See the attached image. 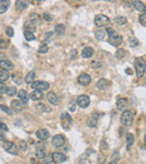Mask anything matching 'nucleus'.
Wrapping results in <instances>:
<instances>
[{"label":"nucleus","instance_id":"f8f14e48","mask_svg":"<svg viewBox=\"0 0 146 164\" xmlns=\"http://www.w3.org/2000/svg\"><path fill=\"white\" fill-rule=\"evenodd\" d=\"M132 5L135 8V10L141 11V13H145L146 11V6L142 3L141 0H132Z\"/></svg>","mask_w":146,"mask_h":164},{"label":"nucleus","instance_id":"5fc2aeb1","mask_svg":"<svg viewBox=\"0 0 146 164\" xmlns=\"http://www.w3.org/2000/svg\"><path fill=\"white\" fill-rule=\"evenodd\" d=\"M43 1H45V0H35V3H43Z\"/></svg>","mask_w":146,"mask_h":164},{"label":"nucleus","instance_id":"5701e85b","mask_svg":"<svg viewBox=\"0 0 146 164\" xmlns=\"http://www.w3.org/2000/svg\"><path fill=\"white\" fill-rule=\"evenodd\" d=\"M92 55H93V50H92V47H89V46L84 47L83 51H82V56H83L84 59H90Z\"/></svg>","mask_w":146,"mask_h":164},{"label":"nucleus","instance_id":"9d476101","mask_svg":"<svg viewBox=\"0 0 146 164\" xmlns=\"http://www.w3.org/2000/svg\"><path fill=\"white\" fill-rule=\"evenodd\" d=\"M65 143V138L63 135L59 134V135H55L54 137H53V140H52V144H53V146H55V147H62L63 145H64Z\"/></svg>","mask_w":146,"mask_h":164},{"label":"nucleus","instance_id":"b1692460","mask_svg":"<svg viewBox=\"0 0 146 164\" xmlns=\"http://www.w3.org/2000/svg\"><path fill=\"white\" fill-rule=\"evenodd\" d=\"M43 98V92L39 90H35L30 93V99L32 100H41Z\"/></svg>","mask_w":146,"mask_h":164},{"label":"nucleus","instance_id":"9b49d317","mask_svg":"<svg viewBox=\"0 0 146 164\" xmlns=\"http://www.w3.org/2000/svg\"><path fill=\"white\" fill-rule=\"evenodd\" d=\"M52 161H54L55 163H63L64 161H66V155L63 153H59V152H54L52 153Z\"/></svg>","mask_w":146,"mask_h":164},{"label":"nucleus","instance_id":"a878e982","mask_svg":"<svg viewBox=\"0 0 146 164\" xmlns=\"http://www.w3.org/2000/svg\"><path fill=\"white\" fill-rule=\"evenodd\" d=\"M30 24L32 25H34V26H37L39 23H41V18H39V16L38 15H35V13H32L30 15Z\"/></svg>","mask_w":146,"mask_h":164},{"label":"nucleus","instance_id":"f257e3e1","mask_svg":"<svg viewBox=\"0 0 146 164\" xmlns=\"http://www.w3.org/2000/svg\"><path fill=\"white\" fill-rule=\"evenodd\" d=\"M135 70L137 78H142L144 76L146 70V62L145 60H144V57H137L135 60Z\"/></svg>","mask_w":146,"mask_h":164},{"label":"nucleus","instance_id":"6e6d98bb","mask_svg":"<svg viewBox=\"0 0 146 164\" xmlns=\"http://www.w3.org/2000/svg\"><path fill=\"white\" fill-rule=\"evenodd\" d=\"M144 144H145V147H146V135H145V138H144Z\"/></svg>","mask_w":146,"mask_h":164},{"label":"nucleus","instance_id":"1a4fd4ad","mask_svg":"<svg viewBox=\"0 0 146 164\" xmlns=\"http://www.w3.org/2000/svg\"><path fill=\"white\" fill-rule=\"evenodd\" d=\"M76 103H78L79 107L87 108L88 106L90 105V98L88 97V96H86V94H82V96L78 97V99H76Z\"/></svg>","mask_w":146,"mask_h":164},{"label":"nucleus","instance_id":"423d86ee","mask_svg":"<svg viewBox=\"0 0 146 164\" xmlns=\"http://www.w3.org/2000/svg\"><path fill=\"white\" fill-rule=\"evenodd\" d=\"M33 89L35 90H39V91H45L50 88V83L49 82H45V81H34L32 83Z\"/></svg>","mask_w":146,"mask_h":164},{"label":"nucleus","instance_id":"aec40b11","mask_svg":"<svg viewBox=\"0 0 146 164\" xmlns=\"http://www.w3.org/2000/svg\"><path fill=\"white\" fill-rule=\"evenodd\" d=\"M29 3V0H16V8L18 10H24Z\"/></svg>","mask_w":146,"mask_h":164},{"label":"nucleus","instance_id":"8fccbe9b","mask_svg":"<svg viewBox=\"0 0 146 164\" xmlns=\"http://www.w3.org/2000/svg\"><path fill=\"white\" fill-rule=\"evenodd\" d=\"M92 66H93V67H100L101 65H100V63L98 64L97 62H92Z\"/></svg>","mask_w":146,"mask_h":164},{"label":"nucleus","instance_id":"bb28decb","mask_svg":"<svg viewBox=\"0 0 146 164\" xmlns=\"http://www.w3.org/2000/svg\"><path fill=\"white\" fill-rule=\"evenodd\" d=\"M9 79V73L7 70H5V69H3V67H0V81L1 82H3V81L8 80Z\"/></svg>","mask_w":146,"mask_h":164},{"label":"nucleus","instance_id":"473e14b6","mask_svg":"<svg viewBox=\"0 0 146 164\" xmlns=\"http://www.w3.org/2000/svg\"><path fill=\"white\" fill-rule=\"evenodd\" d=\"M24 36H25V40H35L34 34H33L32 32H28V30H26V32L24 33Z\"/></svg>","mask_w":146,"mask_h":164},{"label":"nucleus","instance_id":"4c0bfd02","mask_svg":"<svg viewBox=\"0 0 146 164\" xmlns=\"http://www.w3.org/2000/svg\"><path fill=\"white\" fill-rule=\"evenodd\" d=\"M47 52H49V46L46 44H42L38 49V53H47Z\"/></svg>","mask_w":146,"mask_h":164},{"label":"nucleus","instance_id":"2eb2a0df","mask_svg":"<svg viewBox=\"0 0 146 164\" xmlns=\"http://www.w3.org/2000/svg\"><path fill=\"white\" fill-rule=\"evenodd\" d=\"M46 99H47V101H49L50 103H52V105L54 106H56L57 103H59V98H57V96L54 92H49L47 96H46Z\"/></svg>","mask_w":146,"mask_h":164},{"label":"nucleus","instance_id":"680f3d73","mask_svg":"<svg viewBox=\"0 0 146 164\" xmlns=\"http://www.w3.org/2000/svg\"><path fill=\"white\" fill-rule=\"evenodd\" d=\"M145 84H146V83H145Z\"/></svg>","mask_w":146,"mask_h":164},{"label":"nucleus","instance_id":"13d9d810","mask_svg":"<svg viewBox=\"0 0 146 164\" xmlns=\"http://www.w3.org/2000/svg\"><path fill=\"white\" fill-rule=\"evenodd\" d=\"M108 164H115V163H112V162H111V163H108Z\"/></svg>","mask_w":146,"mask_h":164},{"label":"nucleus","instance_id":"cd10ccee","mask_svg":"<svg viewBox=\"0 0 146 164\" xmlns=\"http://www.w3.org/2000/svg\"><path fill=\"white\" fill-rule=\"evenodd\" d=\"M126 140H127V150H130L133 146V144H134V142H135V138H134V135L133 134H127V136H126Z\"/></svg>","mask_w":146,"mask_h":164},{"label":"nucleus","instance_id":"412c9836","mask_svg":"<svg viewBox=\"0 0 146 164\" xmlns=\"http://www.w3.org/2000/svg\"><path fill=\"white\" fill-rule=\"evenodd\" d=\"M9 6H10V1L9 0H1L0 1V13H3L8 10Z\"/></svg>","mask_w":146,"mask_h":164},{"label":"nucleus","instance_id":"3c124183","mask_svg":"<svg viewBox=\"0 0 146 164\" xmlns=\"http://www.w3.org/2000/svg\"><path fill=\"white\" fill-rule=\"evenodd\" d=\"M52 35H53V33H47V34H45V37L47 38V40H50Z\"/></svg>","mask_w":146,"mask_h":164},{"label":"nucleus","instance_id":"c85d7f7f","mask_svg":"<svg viewBox=\"0 0 146 164\" xmlns=\"http://www.w3.org/2000/svg\"><path fill=\"white\" fill-rule=\"evenodd\" d=\"M55 33H56L57 35H63L65 33V26L63 24H57L56 26H55Z\"/></svg>","mask_w":146,"mask_h":164},{"label":"nucleus","instance_id":"ea45409f","mask_svg":"<svg viewBox=\"0 0 146 164\" xmlns=\"http://www.w3.org/2000/svg\"><path fill=\"white\" fill-rule=\"evenodd\" d=\"M18 147L20 148V150H22V151H26V150H27V143L25 142V140H20V142H19V145H18Z\"/></svg>","mask_w":146,"mask_h":164},{"label":"nucleus","instance_id":"ddd939ff","mask_svg":"<svg viewBox=\"0 0 146 164\" xmlns=\"http://www.w3.org/2000/svg\"><path fill=\"white\" fill-rule=\"evenodd\" d=\"M78 81H79V83L81 84V86H88V84L91 82V78H90L89 74H87V73H83V74H81V76H79Z\"/></svg>","mask_w":146,"mask_h":164},{"label":"nucleus","instance_id":"20e7f679","mask_svg":"<svg viewBox=\"0 0 146 164\" xmlns=\"http://www.w3.org/2000/svg\"><path fill=\"white\" fill-rule=\"evenodd\" d=\"M3 150L6 152H8L9 154H13V155H17L18 154V146L13 142L5 140V143H3Z\"/></svg>","mask_w":146,"mask_h":164},{"label":"nucleus","instance_id":"c03bdc74","mask_svg":"<svg viewBox=\"0 0 146 164\" xmlns=\"http://www.w3.org/2000/svg\"><path fill=\"white\" fill-rule=\"evenodd\" d=\"M106 33H107V34H108V36H109V35H112V34H115V33H116V30H115L114 28H111V27H108V28L106 29Z\"/></svg>","mask_w":146,"mask_h":164},{"label":"nucleus","instance_id":"864d4df0","mask_svg":"<svg viewBox=\"0 0 146 164\" xmlns=\"http://www.w3.org/2000/svg\"><path fill=\"white\" fill-rule=\"evenodd\" d=\"M126 72H127V74H132V70H130V69H127Z\"/></svg>","mask_w":146,"mask_h":164},{"label":"nucleus","instance_id":"0eeeda50","mask_svg":"<svg viewBox=\"0 0 146 164\" xmlns=\"http://www.w3.org/2000/svg\"><path fill=\"white\" fill-rule=\"evenodd\" d=\"M108 42L112 46H119L123 43V37L120 35H117V33H115L112 35L108 36Z\"/></svg>","mask_w":146,"mask_h":164},{"label":"nucleus","instance_id":"39448f33","mask_svg":"<svg viewBox=\"0 0 146 164\" xmlns=\"http://www.w3.org/2000/svg\"><path fill=\"white\" fill-rule=\"evenodd\" d=\"M110 23V19L105 15H97L95 17V24L97 27H105L108 26Z\"/></svg>","mask_w":146,"mask_h":164},{"label":"nucleus","instance_id":"c9c22d12","mask_svg":"<svg viewBox=\"0 0 146 164\" xmlns=\"http://www.w3.org/2000/svg\"><path fill=\"white\" fill-rule=\"evenodd\" d=\"M126 54H127V52L125 51V50H118L116 52V57L117 59H123V57L126 56Z\"/></svg>","mask_w":146,"mask_h":164},{"label":"nucleus","instance_id":"7ed1b4c3","mask_svg":"<svg viewBox=\"0 0 146 164\" xmlns=\"http://www.w3.org/2000/svg\"><path fill=\"white\" fill-rule=\"evenodd\" d=\"M61 124H62L63 129L70 130L71 126H72V118L68 113H63L61 115Z\"/></svg>","mask_w":146,"mask_h":164},{"label":"nucleus","instance_id":"2f4dec72","mask_svg":"<svg viewBox=\"0 0 146 164\" xmlns=\"http://www.w3.org/2000/svg\"><path fill=\"white\" fill-rule=\"evenodd\" d=\"M115 22H116V24H118V25H125L127 23V18L125 16H118V17H116Z\"/></svg>","mask_w":146,"mask_h":164},{"label":"nucleus","instance_id":"f3484780","mask_svg":"<svg viewBox=\"0 0 146 164\" xmlns=\"http://www.w3.org/2000/svg\"><path fill=\"white\" fill-rule=\"evenodd\" d=\"M0 67H3L5 70L9 71L14 69V64H13L9 60H1V61H0Z\"/></svg>","mask_w":146,"mask_h":164},{"label":"nucleus","instance_id":"dca6fc26","mask_svg":"<svg viewBox=\"0 0 146 164\" xmlns=\"http://www.w3.org/2000/svg\"><path fill=\"white\" fill-rule=\"evenodd\" d=\"M11 108L16 111H22L24 108V102L22 100H13L11 101Z\"/></svg>","mask_w":146,"mask_h":164},{"label":"nucleus","instance_id":"58836bf2","mask_svg":"<svg viewBox=\"0 0 146 164\" xmlns=\"http://www.w3.org/2000/svg\"><path fill=\"white\" fill-rule=\"evenodd\" d=\"M9 46V43L5 40H0V50H6Z\"/></svg>","mask_w":146,"mask_h":164},{"label":"nucleus","instance_id":"603ef678","mask_svg":"<svg viewBox=\"0 0 146 164\" xmlns=\"http://www.w3.org/2000/svg\"><path fill=\"white\" fill-rule=\"evenodd\" d=\"M6 140L5 135H3V134H1V133H0V140Z\"/></svg>","mask_w":146,"mask_h":164},{"label":"nucleus","instance_id":"4be33fe9","mask_svg":"<svg viewBox=\"0 0 146 164\" xmlns=\"http://www.w3.org/2000/svg\"><path fill=\"white\" fill-rule=\"evenodd\" d=\"M18 98L19 100H22L24 102V105H26L28 102V94H27V91H25V90H19L18 91Z\"/></svg>","mask_w":146,"mask_h":164},{"label":"nucleus","instance_id":"7c9ffc66","mask_svg":"<svg viewBox=\"0 0 146 164\" xmlns=\"http://www.w3.org/2000/svg\"><path fill=\"white\" fill-rule=\"evenodd\" d=\"M95 36H96V38L97 40H105V37H106V33L103 32V30H96L95 32Z\"/></svg>","mask_w":146,"mask_h":164},{"label":"nucleus","instance_id":"6e6552de","mask_svg":"<svg viewBox=\"0 0 146 164\" xmlns=\"http://www.w3.org/2000/svg\"><path fill=\"white\" fill-rule=\"evenodd\" d=\"M35 156L38 157V159H44L46 156V148L43 144H36L35 147Z\"/></svg>","mask_w":146,"mask_h":164},{"label":"nucleus","instance_id":"6ab92c4d","mask_svg":"<svg viewBox=\"0 0 146 164\" xmlns=\"http://www.w3.org/2000/svg\"><path fill=\"white\" fill-rule=\"evenodd\" d=\"M116 105H117V108H118V109L123 110V109H125L126 106L128 105V99L127 98H119V99L117 100Z\"/></svg>","mask_w":146,"mask_h":164},{"label":"nucleus","instance_id":"37998d69","mask_svg":"<svg viewBox=\"0 0 146 164\" xmlns=\"http://www.w3.org/2000/svg\"><path fill=\"white\" fill-rule=\"evenodd\" d=\"M6 91H7V87H6V84L3 83V82L0 81V94L5 93Z\"/></svg>","mask_w":146,"mask_h":164},{"label":"nucleus","instance_id":"09e8293b","mask_svg":"<svg viewBox=\"0 0 146 164\" xmlns=\"http://www.w3.org/2000/svg\"><path fill=\"white\" fill-rule=\"evenodd\" d=\"M44 19H46L47 22H51L52 20V16L49 15V13H44Z\"/></svg>","mask_w":146,"mask_h":164},{"label":"nucleus","instance_id":"393cba45","mask_svg":"<svg viewBox=\"0 0 146 164\" xmlns=\"http://www.w3.org/2000/svg\"><path fill=\"white\" fill-rule=\"evenodd\" d=\"M34 81H35V72L30 71V72L27 73V76H26V78H25V82H26L27 84H32Z\"/></svg>","mask_w":146,"mask_h":164},{"label":"nucleus","instance_id":"a19ab883","mask_svg":"<svg viewBox=\"0 0 146 164\" xmlns=\"http://www.w3.org/2000/svg\"><path fill=\"white\" fill-rule=\"evenodd\" d=\"M129 45L132 46V47H136V46L138 45V40H136L135 37H130V40H129Z\"/></svg>","mask_w":146,"mask_h":164},{"label":"nucleus","instance_id":"72a5a7b5","mask_svg":"<svg viewBox=\"0 0 146 164\" xmlns=\"http://www.w3.org/2000/svg\"><path fill=\"white\" fill-rule=\"evenodd\" d=\"M7 94L8 96H10V97H13V96H15V94L17 93V89L16 87H9V88H7Z\"/></svg>","mask_w":146,"mask_h":164},{"label":"nucleus","instance_id":"f704fd0d","mask_svg":"<svg viewBox=\"0 0 146 164\" xmlns=\"http://www.w3.org/2000/svg\"><path fill=\"white\" fill-rule=\"evenodd\" d=\"M13 80H14V82L17 84H20L23 81L22 77H20V74H18V73H14V74H13Z\"/></svg>","mask_w":146,"mask_h":164},{"label":"nucleus","instance_id":"4d7b16f0","mask_svg":"<svg viewBox=\"0 0 146 164\" xmlns=\"http://www.w3.org/2000/svg\"><path fill=\"white\" fill-rule=\"evenodd\" d=\"M3 98L1 97V96H0V102H3Z\"/></svg>","mask_w":146,"mask_h":164},{"label":"nucleus","instance_id":"c756f323","mask_svg":"<svg viewBox=\"0 0 146 164\" xmlns=\"http://www.w3.org/2000/svg\"><path fill=\"white\" fill-rule=\"evenodd\" d=\"M97 124H98V119L96 118V117H93V116H92V117H90V118H88V120H87V125L89 127H92V128H93V127H96L97 126Z\"/></svg>","mask_w":146,"mask_h":164},{"label":"nucleus","instance_id":"e433bc0d","mask_svg":"<svg viewBox=\"0 0 146 164\" xmlns=\"http://www.w3.org/2000/svg\"><path fill=\"white\" fill-rule=\"evenodd\" d=\"M138 20H139V24L142 25V26L146 27V13H142L141 16H139V18H138Z\"/></svg>","mask_w":146,"mask_h":164},{"label":"nucleus","instance_id":"de8ad7c7","mask_svg":"<svg viewBox=\"0 0 146 164\" xmlns=\"http://www.w3.org/2000/svg\"><path fill=\"white\" fill-rule=\"evenodd\" d=\"M98 162H99V164L105 163V156H102V155L99 156V157H98Z\"/></svg>","mask_w":146,"mask_h":164},{"label":"nucleus","instance_id":"052dcab7","mask_svg":"<svg viewBox=\"0 0 146 164\" xmlns=\"http://www.w3.org/2000/svg\"><path fill=\"white\" fill-rule=\"evenodd\" d=\"M109 1H112V0H109Z\"/></svg>","mask_w":146,"mask_h":164},{"label":"nucleus","instance_id":"a18cd8bd","mask_svg":"<svg viewBox=\"0 0 146 164\" xmlns=\"http://www.w3.org/2000/svg\"><path fill=\"white\" fill-rule=\"evenodd\" d=\"M0 109H1L3 111H5V113H7V114H11V111L9 110V108L6 107V106H3V105H0Z\"/></svg>","mask_w":146,"mask_h":164},{"label":"nucleus","instance_id":"79ce46f5","mask_svg":"<svg viewBox=\"0 0 146 164\" xmlns=\"http://www.w3.org/2000/svg\"><path fill=\"white\" fill-rule=\"evenodd\" d=\"M6 34H7L9 37H13V36H14V29H13V27H7V28H6Z\"/></svg>","mask_w":146,"mask_h":164},{"label":"nucleus","instance_id":"49530a36","mask_svg":"<svg viewBox=\"0 0 146 164\" xmlns=\"http://www.w3.org/2000/svg\"><path fill=\"white\" fill-rule=\"evenodd\" d=\"M0 129H3L5 132H8V127H7L6 124H3V123H0Z\"/></svg>","mask_w":146,"mask_h":164},{"label":"nucleus","instance_id":"a211bd4d","mask_svg":"<svg viewBox=\"0 0 146 164\" xmlns=\"http://www.w3.org/2000/svg\"><path fill=\"white\" fill-rule=\"evenodd\" d=\"M109 84H110V82H109L108 80H106V79H100V80L97 82L96 87H97L99 90H105V89H107V87H108Z\"/></svg>","mask_w":146,"mask_h":164},{"label":"nucleus","instance_id":"bf43d9fd","mask_svg":"<svg viewBox=\"0 0 146 164\" xmlns=\"http://www.w3.org/2000/svg\"><path fill=\"white\" fill-rule=\"evenodd\" d=\"M76 1H81V0H76Z\"/></svg>","mask_w":146,"mask_h":164},{"label":"nucleus","instance_id":"f03ea898","mask_svg":"<svg viewBox=\"0 0 146 164\" xmlns=\"http://www.w3.org/2000/svg\"><path fill=\"white\" fill-rule=\"evenodd\" d=\"M133 120H134V114L129 110L124 111L120 116V121L124 126H130L133 124Z\"/></svg>","mask_w":146,"mask_h":164},{"label":"nucleus","instance_id":"4468645a","mask_svg":"<svg viewBox=\"0 0 146 164\" xmlns=\"http://www.w3.org/2000/svg\"><path fill=\"white\" fill-rule=\"evenodd\" d=\"M36 137H37L38 140H47V138L50 137V133L44 128L38 129L37 132H36Z\"/></svg>","mask_w":146,"mask_h":164}]
</instances>
